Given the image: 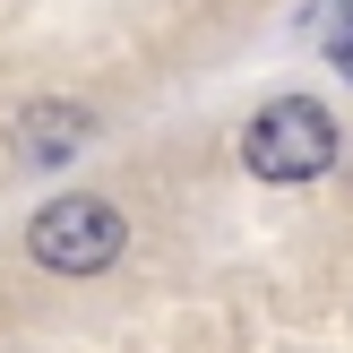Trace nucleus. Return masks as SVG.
<instances>
[{
  "label": "nucleus",
  "instance_id": "1",
  "mask_svg": "<svg viewBox=\"0 0 353 353\" xmlns=\"http://www.w3.org/2000/svg\"><path fill=\"white\" fill-rule=\"evenodd\" d=\"M241 155H250L259 181H319L336 164V112L310 95H276L268 112L241 130Z\"/></svg>",
  "mask_w": 353,
  "mask_h": 353
},
{
  "label": "nucleus",
  "instance_id": "4",
  "mask_svg": "<svg viewBox=\"0 0 353 353\" xmlns=\"http://www.w3.org/2000/svg\"><path fill=\"white\" fill-rule=\"evenodd\" d=\"M310 34H319L336 61H353V0H319V9H310Z\"/></svg>",
  "mask_w": 353,
  "mask_h": 353
},
{
  "label": "nucleus",
  "instance_id": "2",
  "mask_svg": "<svg viewBox=\"0 0 353 353\" xmlns=\"http://www.w3.org/2000/svg\"><path fill=\"white\" fill-rule=\"evenodd\" d=\"M26 250H34V268H52V276H103L121 259V207L112 199H52L43 216L26 224Z\"/></svg>",
  "mask_w": 353,
  "mask_h": 353
},
{
  "label": "nucleus",
  "instance_id": "3",
  "mask_svg": "<svg viewBox=\"0 0 353 353\" xmlns=\"http://www.w3.org/2000/svg\"><path fill=\"white\" fill-rule=\"evenodd\" d=\"M86 138H95V112L86 103H26L17 112V155L26 164H69Z\"/></svg>",
  "mask_w": 353,
  "mask_h": 353
}]
</instances>
